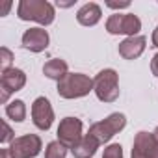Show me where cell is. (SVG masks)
I'll list each match as a JSON object with an SVG mask.
<instances>
[{
    "mask_svg": "<svg viewBox=\"0 0 158 158\" xmlns=\"http://www.w3.org/2000/svg\"><path fill=\"white\" fill-rule=\"evenodd\" d=\"M17 17L21 21H34L41 26H48L54 23L56 11L47 0H21L17 6Z\"/></svg>",
    "mask_w": 158,
    "mask_h": 158,
    "instance_id": "cell-1",
    "label": "cell"
},
{
    "mask_svg": "<svg viewBox=\"0 0 158 158\" xmlns=\"http://www.w3.org/2000/svg\"><path fill=\"white\" fill-rule=\"evenodd\" d=\"M93 91V78L84 73H67L58 82V95L61 99H82Z\"/></svg>",
    "mask_w": 158,
    "mask_h": 158,
    "instance_id": "cell-2",
    "label": "cell"
},
{
    "mask_svg": "<svg viewBox=\"0 0 158 158\" xmlns=\"http://www.w3.org/2000/svg\"><path fill=\"white\" fill-rule=\"evenodd\" d=\"M93 91L101 102H115L119 99V74L115 69H102L93 78Z\"/></svg>",
    "mask_w": 158,
    "mask_h": 158,
    "instance_id": "cell-3",
    "label": "cell"
},
{
    "mask_svg": "<svg viewBox=\"0 0 158 158\" xmlns=\"http://www.w3.org/2000/svg\"><path fill=\"white\" fill-rule=\"evenodd\" d=\"M125 127H127V117H125V114L115 112V114H110L106 119L93 123V125L89 127V132H88V134H91L93 138H97V139L101 141V145H102V143L110 141L115 134H119Z\"/></svg>",
    "mask_w": 158,
    "mask_h": 158,
    "instance_id": "cell-4",
    "label": "cell"
},
{
    "mask_svg": "<svg viewBox=\"0 0 158 158\" xmlns=\"http://www.w3.org/2000/svg\"><path fill=\"white\" fill-rule=\"evenodd\" d=\"M141 30V21L134 13H114L106 21V32L112 35L134 37Z\"/></svg>",
    "mask_w": 158,
    "mask_h": 158,
    "instance_id": "cell-5",
    "label": "cell"
},
{
    "mask_svg": "<svg viewBox=\"0 0 158 158\" xmlns=\"http://www.w3.org/2000/svg\"><path fill=\"white\" fill-rule=\"evenodd\" d=\"M43 149V141L37 134H24L13 139L8 147L11 158H35Z\"/></svg>",
    "mask_w": 158,
    "mask_h": 158,
    "instance_id": "cell-6",
    "label": "cell"
},
{
    "mask_svg": "<svg viewBox=\"0 0 158 158\" xmlns=\"http://www.w3.org/2000/svg\"><path fill=\"white\" fill-rule=\"evenodd\" d=\"M82 121L78 117H63L58 125V141L63 143L67 149H73L78 141H80L84 136H82Z\"/></svg>",
    "mask_w": 158,
    "mask_h": 158,
    "instance_id": "cell-7",
    "label": "cell"
},
{
    "mask_svg": "<svg viewBox=\"0 0 158 158\" xmlns=\"http://www.w3.org/2000/svg\"><path fill=\"white\" fill-rule=\"evenodd\" d=\"M32 123L39 130H48L54 123V110L47 97H37L32 102Z\"/></svg>",
    "mask_w": 158,
    "mask_h": 158,
    "instance_id": "cell-8",
    "label": "cell"
},
{
    "mask_svg": "<svg viewBox=\"0 0 158 158\" xmlns=\"http://www.w3.org/2000/svg\"><path fill=\"white\" fill-rule=\"evenodd\" d=\"M132 154L139 156V158H158V141L154 139L152 132H138L134 138V145H132Z\"/></svg>",
    "mask_w": 158,
    "mask_h": 158,
    "instance_id": "cell-9",
    "label": "cell"
},
{
    "mask_svg": "<svg viewBox=\"0 0 158 158\" xmlns=\"http://www.w3.org/2000/svg\"><path fill=\"white\" fill-rule=\"evenodd\" d=\"M50 43V35L45 28H30L23 34V47L30 52H43Z\"/></svg>",
    "mask_w": 158,
    "mask_h": 158,
    "instance_id": "cell-10",
    "label": "cell"
},
{
    "mask_svg": "<svg viewBox=\"0 0 158 158\" xmlns=\"http://www.w3.org/2000/svg\"><path fill=\"white\" fill-rule=\"evenodd\" d=\"M24 86H26V73L23 69L11 67V69H8L0 74V88L6 89L8 93L21 91Z\"/></svg>",
    "mask_w": 158,
    "mask_h": 158,
    "instance_id": "cell-11",
    "label": "cell"
},
{
    "mask_svg": "<svg viewBox=\"0 0 158 158\" xmlns=\"http://www.w3.org/2000/svg\"><path fill=\"white\" fill-rule=\"evenodd\" d=\"M147 47V37L145 35H134V37H127L119 43V54L125 60H136L143 54Z\"/></svg>",
    "mask_w": 158,
    "mask_h": 158,
    "instance_id": "cell-12",
    "label": "cell"
},
{
    "mask_svg": "<svg viewBox=\"0 0 158 158\" xmlns=\"http://www.w3.org/2000/svg\"><path fill=\"white\" fill-rule=\"evenodd\" d=\"M101 17H102V10L95 2H88L76 11V21L82 26H95L101 21Z\"/></svg>",
    "mask_w": 158,
    "mask_h": 158,
    "instance_id": "cell-13",
    "label": "cell"
},
{
    "mask_svg": "<svg viewBox=\"0 0 158 158\" xmlns=\"http://www.w3.org/2000/svg\"><path fill=\"white\" fill-rule=\"evenodd\" d=\"M99 145H101V141L97 138H93L91 134H86L80 141L71 149V152H73L74 158H93L97 149H99Z\"/></svg>",
    "mask_w": 158,
    "mask_h": 158,
    "instance_id": "cell-14",
    "label": "cell"
},
{
    "mask_svg": "<svg viewBox=\"0 0 158 158\" xmlns=\"http://www.w3.org/2000/svg\"><path fill=\"white\" fill-rule=\"evenodd\" d=\"M67 73H69V65L65 60H60V58H52L43 65V74L56 82H60Z\"/></svg>",
    "mask_w": 158,
    "mask_h": 158,
    "instance_id": "cell-15",
    "label": "cell"
},
{
    "mask_svg": "<svg viewBox=\"0 0 158 158\" xmlns=\"http://www.w3.org/2000/svg\"><path fill=\"white\" fill-rule=\"evenodd\" d=\"M6 115L10 119H13L15 123H23L26 119V104H24V101L15 99L10 104H6Z\"/></svg>",
    "mask_w": 158,
    "mask_h": 158,
    "instance_id": "cell-16",
    "label": "cell"
},
{
    "mask_svg": "<svg viewBox=\"0 0 158 158\" xmlns=\"http://www.w3.org/2000/svg\"><path fill=\"white\" fill-rule=\"evenodd\" d=\"M65 156H67V147L58 139L50 141L45 149V158H65Z\"/></svg>",
    "mask_w": 158,
    "mask_h": 158,
    "instance_id": "cell-17",
    "label": "cell"
},
{
    "mask_svg": "<svg viewBox=\"0 0 158 158\" xmlns=\"http://www.w3.org/2000/svg\"><path fill=\"white\" fill-rule=\"evenodd\" d=\"M11 63H13V52L8 47H2L0 48V69H2V73L11 69Z\"/></svg>",
    "mask_w": 158,
    "mask_h": 158,
    "instance_id": "cell-18",
    "label": "cell"
},
{
    "mask_svg": "<svg viewBox=\"0 0 158 158\" xmlns=\"http://www.w3.org/2000/svg\"><path fill=\"white\" fill-rule=\"evenodd\" d=\"M102 158H123V147L119 143H112V145L104 147Z\"/></svg>",
    "mask_w": 158,
    "mask_h": 158,
    "instance_id": "cell-19",
    "label": "cell"
},
{
    "mask_svg": "<svg viewBox=\"0 0 158 158\" xmlns=\"http://www.w3.org/2000/svg\"><path fill=\"white\" fill-rule=\"evenodd\" d=\"M2 128H4V134H2V138H0V141H2L4 145H11L13 143V139H15V134H13V130H11V127L6 123V121H2Z\"/></svg>",
    "mask_w": 158,
    "mask_h": 158,
    "instance_id": "cell-20",
    "label": "cell"
},
{
    "mask_svg": "<svg viewBox=\"0 0 158 158\" xmlns=\"http://www.w3.org/2000/svg\"><path fill=\"white\" fill-rule=\"evenodd\" d=\"M106 6L112 10H125V8H130V2H106Z\"/></svg>",
    "mask_w": 158,
    "mask_h": 158,
    "instance_id": "cell-21",
    "label": "cell"
},
{
    "mask_svg": "<svg viewBox=\"0 0 158 158\" xmlns=\"http://www.w3.org/2000/svg\"><path fill=\"white\" fill-rule=\"evenodd\" d=\"M151 71H152V74L158 78V52L152 56V60H151Z\"/></svg>",
    "mask_w": 158,
    "mask_h": 158,
    "instance_id": "cell-22",
    "label": "cell"
},
{
    "mask_svg": "<svg viewBox=\"0 0 158 158\" xmlns=\"http://www.w3.org/2000/svg\"><path fill=\"white\" fill-rule=\"evenodd\" d=\"M151 41H152V47H156V48H158V28L152 32V35H151Z\"/></svg>",
    "mask_w": 158,
    "mask_h": 158,
    "instance_id": "cell-23",
    "label": "cell"
},
{
    "mask_svg": "<svg viewBox=\"0 0 158 158\" xmlns=\"http://www.w3.org/2000/svg\"><path fill=\"white\" fill-rule=\"evenodd\" d=\"M0 91H2V95H0V101H2V102H8V99H10V93H8L6 89H0Z\"/></svg>",
    "mask_w": 158,
    "mask_h": 158,
    "instance_id": "cell-24",
    "label": "cell"
},
{
    "mask_svg": "<svg viewBox=\"0 0 158 158\" xmlns=\"http://www.w3.org/2000/svg\"><path fill=\"white\" fill-rule=\"evenodd\" d=\"M0 158H11L10 156V151L8 149H2V151H0Z\"/></svg>",
    "mask_w": 158,
    "mask_h": 158,
    "instance_id": "cell-25",
    "label": "cell"
},
{
    "mask_svg": "<svg viewBox=\"0 0 158 158\" xmlns=\"http://www.w3.org/2000/svg\"><path fill=\"white\" fill-rule=\"evenodd\" d=\"M10 8H11V2H6V4H4V10H2V17H6V13H8Z\"/></svg>",
    "mask_w": 158,
    "mask_h": 158,
    "instance_id": "cell-26",
    "label": "cell"
},
{
    "mask_svg": "<svg viewBox=\"0 0 158 158\" xmlns=\"http://www.w3.org/2000/svg\"><path fill=\"white\" fill-rule=\"evenodd\" d=\"M152 136H154V139H156V141H158V127H156V128H154V130H152Z\"/></svg>",
    "mask_w": 158,
    "mask_h": 158,
    "instance_id": "cell-27",
    "label": "cell"
},
{
    "mask_svg": "<svg viewBox=\"0 0 158 158\" xmlns=\"http://www.w3.org/2000/svg\"><path fill=\"white\" fill-rule=\"evenodd\" d=\"M132 158H139V156H136V154H132Z\"/></svg>",
    "mask_w": 158,
    "mask_h": 158,
    "instance_id": "cell-28",
    "label": "cell"
},
{
    "mask_svg": "<svg viewBox=\"0 0 158 158\" xmlns=\"http://www.w3.org/2000/svg\"><path fill=\"white\" fill-rule=\"evenodd\" d=\"M156 28H158V26H156Z\"/></svg>",
    "mask_w": 158,
    "mask_h": 158,
    "instance_id": "cell-29",
    "label": "cell"
}]
</instances>
